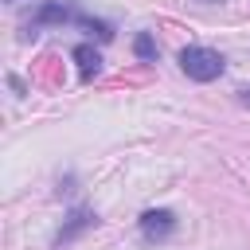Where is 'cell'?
<instances>
[{"label": "cell", "instance_id": "obj_3", "mask_svg": "<svg viewBox=\"0 0 250 250\" xmlns=\"http://www.w3.org/2000/svg\"><path fill=\"white\" fill-rule=\"evenodd\" d=\"M66 20H74V16H70V8H66L62 0H47V4L35 12V20L27 23V31L35 35V27H39V23H66Z\"/></svg>", "mask_w": 250, "mask_h": 250}, {"label": "cell", "instance_id": "obj_5", "mask_svg": "<svg viewBox=\"0 0 250 250\" xmlns=\"http://www.w3.org/2000/svg\"><path fill=\"white\" fill-rule=\"evenodd\" d=\"M74 23H78V27H86V31H94L102 43H109V39H113L109 23H102V20H90V16H74Z\"/></svg>", "mask_w": 250, "mask_h": 250}, {"label": "cell", "instance_id": "obj_4", "mask_svg": "<svg viewBox=\"0 0 250 250\" xmlns=\"http://www.w3.org/2000/svg\"><path fill=\"white\" fill-rule=\"evenodd\" d=\"M74 59H78V74H82V82H94V74L102 70V55L94 51V47H74Z\"/></svg>", "mask_w": 250, "mask_h": 250}, {"label": "cell", "instance_id": "obj_6", "mask_svg": "<svg viewBox=\"0 0 250 250\" xmlns=\"http://www.w3.org/2000/svg\"><path fill=\"white\" fill-rule=\"evenodd\" d=\"M133 51H137V59H141V62H156V43H152V35H145V31H141V35L133 39Z\"/></svg>", "mask_w": 250, "mask_h": 250}, {"label": "cell", "instance_id": "obj_2", "mask_svg": "<svg viewBox=\"0 0 250 250\" xmlns=\"http://www.w3.org/2000/svg\"><path fill=\"white\" fill-rule=\"evenodd\" d=\"M172 230H176V215H172V211L160 207V211H145V215H141V234H145L148 242H164Z\"/></svg>", "mask_w": 250, "mask_h": 250}, {"label": "cell", "instance_id": "obj_1", "mask_svg": "<svg viewBox=\"0 0 250 250\" xmlns=\"http://www.w3.org/2000/svg\"><path fill=\"white\" fill-rule=\"evenodd\" d=\"M180 66H184L188 78H195V82H211V78L223 74V55L211 51V47H184V51H180Z\"/></svg>", "mask_w": 250, "mask_h": 250}]
</instances>
